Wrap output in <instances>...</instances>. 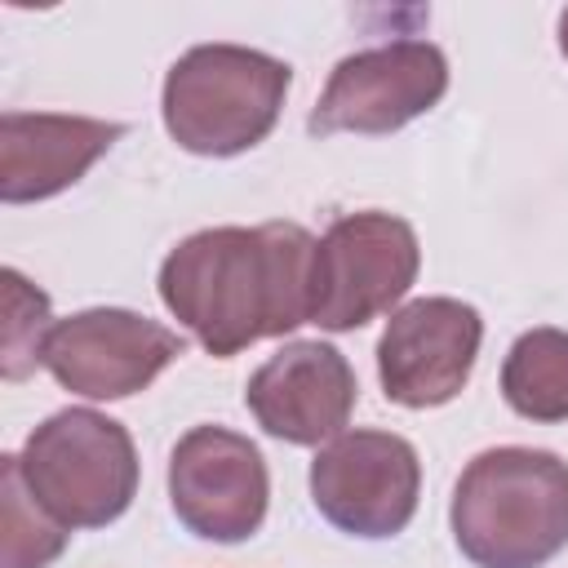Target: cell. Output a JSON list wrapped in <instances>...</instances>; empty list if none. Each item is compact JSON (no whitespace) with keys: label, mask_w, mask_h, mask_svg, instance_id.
Segmentation results:
<instances>
[{"label":"cell","mask_w":568,"mask_h":568,"mask_svg":"<svg viewBox=\"0 0 568 568\" xmlns=\"http://www.w3.org/2000/svg\"><path fill=\"white\" fill-rule=\"evenodd\" d=\"M501 395L528 422H568V333H519L501 364Z\"/></svg>","instance_id":"obj_13"},{"label":"cell","mask_w":568,"mask_h":568,"mask_svg":"<svg viewBox=\"0 0 568 568\" xmlns=\"http://www.w3.org/2000/svg\"><path fill=\"white\" fill-rule=\"evenodd\" d=\"M169 501L186 532L204 541H248L271 501V475L248 435L191 426L169 453Z\"/></svg>","instance_id":"obj_9"},{"label":"cell","mask_w":568,"mask_h":568,"mask_svg":"<svg viewBox=\"0 0 568 568\" xmlns=\"http://www.w3.org/2000/svg\"><path fill=\"white\" fill-rule=\"evenodd\" d=\"M484 320L462 297H417L386 320L377 342V377L386 399L404 408H439L470 382Z\"/></svg>","instance_id":"obj_10"},{"label":"cell","mask_w":568,"mask_h":568,"mask_svg":"<svg viewBox=\"0 0 568 568\" xmlns=\"http://www.w3.org/2000/svg\"><path fill=\"white\" fill-rule=\"evenodd\" d=\"M67 550V524H58L27 488L18 453L0 462V568H49Z\"/></svg>","instance_id":"obj_14"},{"label":"cell","mask_w":568,"mask_h":568,"mask_svg":"<svg viewBox=\"0 0 568 568\" xmlns=\"http://www.w3.org/2000/svg\"><path fill=\"white\" fill-rule=\"evenodd\" d=\"M288 84V62L262 49L195 44L169 67L160 115L182 151L226 160L257 146L275 129Z\"/></svg>","instance_id":"obj_3"},{"label":"cell","mask_w":568,"mask_h":568,"mask_svg":"<svg viewBox=\"0 0 568 568\" xmlns=\"http://www.w3.org/2000/svg\"><path fill=\"white\" fill-rule=\"evenodd\" d=\"M49 297L27 284L13 266L4 271V377L18 382L40 364L49 337Z\"/></svg>","instance_id":"obj_15"},{"label":"cell","mask_w":568,"mask_h":568,"mask_svg":"<svg viewBox=\"0 0 568 568\" xmlns=\"http://www.w3.org/2000/svg\"><path fill=\"white\" fill-rule=\"evenodd\" d=\"M417 231L382 209L337 217L311 257V324L351 333L390 311L417 280Z\"/></svg>","instance_id":"obj_5"},{"label":"cell","mask_w":568,"mask_h":568,"mask_svg":"<svg viewBox=\"0 0 568 568\" xmlns=\"http://www.w3.org/2000/svg\"><path fill=\"white\" fill-rule=\"evenodd\" d=\"M422 462L404 435L390 430H342L311 462L315 510L351 537H395L417 515Z\"/></svg>","instance_id":"obj_6"},{"label":"cell","mask_w":568,"mask_h":568,"mask_svg":"<svg viewBox=\"0 0 568 568\" xmlns=\"http://www.w3.org/2000/svg\"><path fill=\"white\" fill-rule=\"evenodd\" d=\"M448 89V58L430 40H390L342 58L306 120L328 133H395L426 115Z\"/></svg>","instance_id":"obj_7"},{"label":"cell","mask_w":568,"mask_h":568,"mask_svg":"<svg viewBox=\"0 0 568 568\" xmlns=\"http://www.w3.org/2000/svg\"><path fill=\"white\" fill-rule=\"evenodd\" d=\"M453 541L475 568H541L568 546V462L546 448H488L466 462Z\"/></svg>","instance_id":"obj_2"},{"label":"cell","mask_w":568,"mask_h":568,"mask_svg":"<svg viewBox=\"0 0 568 568\" xmlns=\"http://www.w3.org/2000/svg\"><path fill=\"white\" fill-rule=\"evenodd\" d=\"M182 351L186 342L160 320L124 306H89L49 328L40 364L71 395L124 399L151 386Z\"/></svg>","instance_id":"obj_8"},{"label":"cell","mask_w":568,"mask_h":568,"mask_svg":"<svg viewBox=\"0 0 568 568\" xmlns=\"http://www.w3.org/2000/svg\"><path fill=\"white\" fill-rule=\"evenodd\" d=\"M315 240L297 222L209 226L160 262L169 315L217 359L311 320Z\"/></svg>","instance_id":"obj_1"},{"label":"cell","mask_w":568,"mask_h":568,"mask_svg":"<svg viewBox=\"0 0 568 568\" xmlns=\"http://www.w3.org/2000/svg\"><path fill=\"white\" fill-rule=\"evenodd\" d=\"M120 138H124V124L115 120L4 111L0 115V200L36 204L75 186Z\"/></svg>","instance_id":"obj_12"},{"label":"cell","mask_w":568,"mask_h":568,"mask_svg":"<svg viewBox=\"0 0 568 568\" xmlns=\"http://www.w3.org/2000/svg\"><path fill=\"white\" fill-rule=\"evenodd\" d=\"M18 466L31 497L67 528H106L138 493L133 435L98 408H62L44 417L27 435Z\"/></svg>","instance_id":"obj_4"},{"label":"cell","mask_w":568,"mask_h":568,"mask_svg":"<svg viewBox=\"0 0 568 568\" xmlns=\"http://www.w3.org/2000/svg\"><path fill=\"white\" fill-rule=\"evenodd\" d=\"M359 386L346 355L328 342H288L244 386L257 426L284 444H328L346 430Z\"/></svg>","instance_id":"obj_11"},{"label":"cell","mask_w":568,"mask_h":568,"mask_svg":"<svg viewBox=\"0 0 568 568\" xmlns=\"http://www.w3.org/2000/svg\"><path fill=\"white\" fill-rule=\"evenodd\" d=\"M559 53L568 58V9L559 13Z\"/></svg>","instance_id":"obj_16"}]
</instances>
